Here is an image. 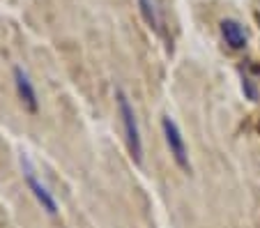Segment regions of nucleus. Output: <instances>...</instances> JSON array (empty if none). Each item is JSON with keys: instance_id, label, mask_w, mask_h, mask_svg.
I'll return each instance as SVG.
<instances>
[{"instance_id": "1", "label": "nucleus", "mask_w": 260, "mask_h": 228, "mask_svg": "<svg viewBox=\"0 0 260 228\" xmlns=\"http://www.w3.org/2000/svg\"><path fill=\"white\" fill-rule=\"evenodd\" d=\"M115 102H118V113H120V120H122V127H124V141H127L129 154H132V159L136 164H141L143 161V136H141V127H138V118H136V111H134V104L129 102L124 90L115 92Z\"/></svg>"}, {"instance_id": "6", "label": "nucleus", "mask_w": 260, "mask_h": 228, "mask_svg": "<svg viewBox=\"0 0 260 228\" xmlns=\"http://www.w3.org/2000/svg\"><path fill=\"white\" fill-rule=\"evenodd\" d=\"M138 7H141V14L145 19V23L154 30V32H161V25H164V19H161V10H159L157 0H138Z\"/></svg>"}, {"instance_id": "4", "label": "nucleus", "mask_w": 260, "mask_h": 228, "mask_svg": "<svg viewBox=\"0 0 260 228\" xmlns=\"http://www.w3.org/2000/svg\"><path fill=\"white\" fill-rule=\"evenodd\" d=\"M12 79H14V88H16V94H19L21 104H23L30 113H37V111H40V100H37V88H35L30 74L21 64H16L14 70H12Z\"/></svg>"}, {"instance_id": "2", "label": "nucleus", "mask_w": 260, "mask_h": 228, "mask_svg": "<svg viewBox=\"0 0 260 228\" xmlns=\"http://www.w3.org/2000/svg\"><path fill=\"white\" fill-rule=\"evenodd\" d=\"M21 171H23V180H25V184H28V189L32 191L35 201L42 205V210H44L46 214L55 217V214H58V201H55L53 191L40 180V175L35 171L32 161L28 159V154H21Z\"/></svg>"}, {"instance_id": "5", "label": "nucleus", "mask_w": 260, "mask_h": 228, "mask_svg": "<svg viewBox=\"0 0 260 228\" xmlns=\"http://www.w3.org/2000/svg\"><path fill=\"white\" fill-rule=\"evenodd\" d=\"M221 37H223V42H226L233 51H242L249 44V32H246L244 25L235 19L221 21Z\"/></svg>"}, {"instance_id": "7", "label": "nucleus", "mask_w": 260, "mask_h": 228, "mask_svg": "<svg viewBox=\"0 0 260 228\" xmlns=\"http://www.w3.org/2000/svg\"><path fill=\"white\" fill-rule=\"evenodd\" d=\"M242 90H244L246 100H251V102H258V88H255L253 79H249V76H244V79H242Z\"/></svg>"}, {"instance_id": "3", "label": "nucleus", "mask_w": 260, "mask_h": 228, "mask_svg": "<svg viewBox=\"0 0 260 228\" xmlns=\"http://www.w3.org/2000/svg\"><path fill=\"white\" fill-rule=\"evenodd\" d=\"M161 132H164V141H166V145H168V152H171L173 161H175L182 171L189 173V171H191V159H189L187 141H184L180 127H177V122L171 115H164L161 118Z\"/></svg>"}, {"instance_id": "8", "label": "nucleus", "mask_w": 260, "mask_h": 228, "mask_svg": "<svg viewBox=\"0 0 260 228\" xmlns=\"http://www.w3.org/2000/svg\"><path fill=\"white\" fill-rule=\"evenodd\" d=\"M258 129H260V124H258Z\"/></svg>"}]
</instances>
